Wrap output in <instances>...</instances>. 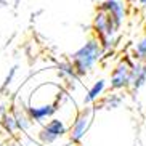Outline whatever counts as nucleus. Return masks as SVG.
<instances>
[{
  "label": "nucleus",
  "mask_w": 146,
  "mask_h": 146,
  "mask_svg": "<svg viewBox=\"0 0 146 146\" xmlns=\"http://www.w3.org/2000/svg\"><path fill=\"white\" fill-rule=\"evenodd\" d=\"M103 53L104 52L100 45L98 39H90L85 45H82L77 52H74L71 55V64L76 71V76L84 77L87 72H90L95 68V64L100 61Z\"/></svg>",
  "instance_id": "f257e3e1"
},
{
  "label": "nucleus",
  "mask_w": 146,
  "mask_h": 146,
  "mask_svg": "<svg viewBox=\"0 0 146 146\" xmlns=\"http://www.w3.org/2000/svg\"><path fill=\"white\" fill-rule=\"evenodd\" d=\"M66 133H68V125L64 120L58 119V117H52L47 124H42L40 130L37 132V140L40 145L52 146L61 137H64Z\"/></svg>",
  "instance_id": "f03ea898"
},
{
  "label": "nucleus",
  "mask_w": 146,
  "mask_h": 146,
  "mask_svg": "<svg viewBox=\"0 0 146 146\" xmlns=\"http://www.w3.org/2000/svg\"><path fill=\"white\" fill-rule=\"evenodd\" d=\"M93 112H95V109L90 106L84 108L82 111L77 112V116L74 117L71 127L68 129L69 141L71 143H80L82 141V138L85 137L87 130H88V127H90V124H92Z\"/></svg>",
  "instance_id": "7ed1b4c3"
},
{
  "label": "nucleus",
  "mask_w": 146,
  "mask_h": 146,
  "mask_svg": "<svg viewBox=\"0 0 146 146\" xmlns=\"http://www.w3.org/2000/svg\"><path fill=\"white\" fill-rule=\"evenodd\" d=\"M130 69H132V63H130L129 60H122L116 68L112 69V74H111V90H120V88L129 87Z\"/></svg>",
  "instance_id": "20e7f679"
},
{
  "label": "nucleus",
  "mask_w": 146,
  "mask_h": 146,
  "mask_svg": "<svg viewBox=\"0 0 146 146\" xmlns=\"http://www.w3.org/2000/svg\"><path fill=\"white\" fill-rule=\"evenodd\" d=\"M98 10H103L104 13L116 21L117 26H122V23L125 19V0H103L100 3Z\"/></svg>",
  "instance_id": "39448f33"
},
{
  "label": "nucleus",
  "mask_w": 146,
  "mask_h": 146,
  "mask_svg": "<svg viewBox=\"0 0 146 146\" xmlns=\"http://www.w3.org/2000/svg\"><path fill=\"white\" fill-rule=\"evenodd\" d=\"M26 106L27 104H15L11 108V116H13L15 122H16V129L18 132H29L31 127H32V120L29 119L26 112Z\"/></svg>",
  "instance_id": "423d86ee"
},
{
  "label": "nucleus",
  "mask_w": 146,
  "mask_h": 146,
  "mask_svg": "<svg viewBox=\"0 0 146 146\" xmlns=\"http://www.w3.org/2000/svg\"><path fill=\"white\" fill-rule=\"evenodd\" d=\"M146 84V64L143 61H138L135 64H132L130 69V82L129 87H132V90H140Z\"/></svg>",
  "instance_id": "0eeeda50"
},
{
  "label": "nucleus",
  "mask_w": 146,
  "mask_h": 146,
  "mask_svg": "<svg viewBox=\"0 0 146 146\" xmlns=\"http://www.w3.org/2000/svg\"><path fill=\"white\" fill-rule=\"evenodd\" d=\"M104 88H106V80H103V79L96 80L93 85H92L90 90L87 92L85 98H84V104H85V106H90V104L95 103V101H98V98L103 95Z\"/></svg>",
  "instance_id": "6e6552de"
},
{
  "label": "nucleus",
  "mask_w": 146,
  "mask_h": 146,
  "mask_svg": "<svg viewBox=\"0 0 146 146\" xmlns=\"http://www.w3.org/2000/svg\"><path fill=\"white\" fill-rule=\"evenodd\" d=\"M56 71H58V76L64 80H72V79H79L76 76V71H74L71 61H63V63H58L56 64Z\"/></svg>",
  "instance_id": "1a4fd4ad"
},
{
  "label": "nucleus",
  "mask_w": 146,
  "mask_h": 146,
  "mask_svg": "<svg viewBox=\"0 0 146 146\" xmlns=\"http://www.w3.org/2000/svg\"><path fill=\"white\" fill-rule=\"evenodd\" d=\"M0 127L8 133L10 137H15V135H16L18 129H16V122H15L11 112H8V111L5 112V116L0 119Z\"/></svg>",
  "instance_id": "9d476101"
},
{
  "label": "nucleus",
  "mask_w": 146,
  "mask_h": 146,
  "mask_svg": "<svg viewBox=\"0 0 146 146\" xmlns=\"http://www.w3.org/2000/svg\"><path fill=\"white\" fill-rule=\"evenodd\" d=\"M120 103H122V98H120L119 95L117 93H109L103 98L101 108H104V109H116V108H119Z\"/></svg>",
  "instance_id": "9b49d317"
},
{
  "label": "nucleus",
  "mask_w": 146,
  "mask_h": 146,
  "mask_svg": "<svg viewBox=\"0 0 146 146\" xmlns=\"http://www.w3.org/2000/svg\"><path fill=\"white\" fill-rule=\"evenodd\" d=\"M135 58L140 60V61L146 60V37H143V39L135 45Z\"/></svg>",
  "instance_id": "f8f14e48"
},
{
  "label": "nucleus",
  "mask_w": 146,
  "mask_h": 146,
  "mask_svg": "<svg viewBox=\"0 0 146 146\" xmlns=\"http://www.w3.org/2000/svg\"><path fill=\"white\" fill-rule=\"evenodd\" d=\"M16 66H13V68L8 71V74H7V77H5V80H3V85H2V88H7V87L13 82V79H15V74H16Z\"/></svg>",
  "instance_id": "ddd939ff"
},
{
  "label": "nucleus",
  "mask_w": 146,
  "mask_h": 146,
  "mask_svg": "<svg viewBox=\"0 0 146 146\" xmlns=\"http://www.w3.org/2000/svg\"><path fill=\"white\" fill-rule=\"evenodd\" d=\"M140 5H141V7H146V0H140Z\"/></svg>",
  "instance_id": "4468645a"
},
{
  "label": "nucleus",
  "mask_w": 146,
  "mask_h": 146,
  "mask_svg": "<svg viewBox=\"0 0 146 146\" xmlns=\"http://www.w3.org/2000/svg\"><path fill=\"white\" fill-rule=\"evenodd\" d=\"M127 2H133V0H127Z\"/></svg>",
  "instance_id": "2eb2a0df"
}]
</instances>
